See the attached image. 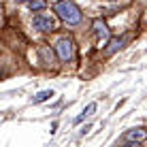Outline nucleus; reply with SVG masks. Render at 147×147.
<instances>
[{
    "mask_svg": "<svg viewBox=\"0 0 147 147\" xmlns=\"http://www.w3.org/2000/svg\"><path fill=\"white\" fill-rule=\"evenodd\" d=\"M51 96H53V90H43V92H38V94L32 98V102H34V105H38V102H45V100H49Z\"/></svg>",
    "mask_w": 147,
    "mask_h": 147,
    "instance_id": "nucleus-6",
    "label": "nucleus"
},
{
    "mask_svg": "<svg viewBox=\"0 0 147 147\" xmlns=\"http://www.w3.org/2000/svg\"><path fill=\"white\" fill-rule=\"evenodd\" d=\"M45 4V0H30V11H43Z\"/></svg>",
    "mask_w": 147,
    "mask_h": 147,
    "instance_id": "nucleus-9",
    "label": "nucleus"
},
{
    "mask_svg": "<svg viewBox=\"0 0 147 147\" xmlns=\"http://www.w3.org/2000/svg\"><path fill=\"white\" fill-rule=\"evenodd\" d=\"M143 139H145L143 130H130V132L126 134V141H128V143H130V141H143Z\"/></svg>",
    "mask_w": 147,
    "mask_h": 147,
    "instance_id": "nucleus-7",
    "label": "nucleus"
},
{
    "mask_svg": "<svg viewBox=\"0 0 147 147\" xmlns=\"http://www.w3.org/2000/svg\"><path fill=\"white\" fill-rule=\"evenodd\" d=\"M34 28L40 30V32L55 30V19L53 17H45V15H38V17H34Z\"/></svg>",
    "mask_w": 147,
    "mask_h": 147,
    "instance_id": "nucleus-3",
    "label": "nucleus"
},
{
    "mask_svg": "<svg viewBox=\"0 0 147 147\" xmlns=\"http://www.w3.org/2000/svg\"><path fill=\"white\" fill-rule=\"evenodd\" d=\"M124 43H126V38H113V40L109 43V47H107V53H109V55H113L115 51H117V49L124 47Z\"/></svg>",
    "mask_w": 147,
    "mask_h": 147,
    "instance_id": "nucleus-5",
    "label": "nucleus"
},
{
    "mask_svg": "<svg viewBox=\"0 0 147 147\" xmlns=\"http://www.w3.org/2000/svg\"><path fill=\"white\" fill-rule=\"evenodd\" d=\"M55 49H58L60 60H64V62H68V60L73 58V40L70 38H60L58 45H55Z\"/></svg>",
    "mask_w": 147,
    "mask_h": 147,
    "instance_id": "nucleus-2",
    "label": "nucleus"
},
{
    "mask_svg": "<svg viewBox=\"0 0 147 147\" xmlns=\"http://www.w3.org/2000/svg\"><path fill=\"white\" fill-rule=\"evenodd\" d=\"M94 111H96V102H90V105H88V107H85V109H83V113H81V115H79V117H77V119H75V124H79V121H81V119H85V117H88V115H92V113H94Z\"/></svg>",
    "mask_w": 147,
    "mask_h": 147,
    "instance_id": "nucleus-8",
    "label": "nucleus"
},
{
    "mask_svg": "<svg viewBox=\"0 0 147 147\" xmlns=\"http://www.w3.org/2000/svg\"><path fill=\"white\" fill-rule=\"evenodd\" d=\"M53 11L58 13L66 24H70V26H75V24L81 22V11L77 9V4L68 2V0H62V2H58V4L53 7Z\"/></svg>",
    "mask_w": 147,
    "mask_h": 147,
    "instance_id": "nucleus-1",
    "label": "nucleus"
},
{
    "mask_svg": "<svg viewBox=\"0 0 147 147\" xmlns=\"http://www.w3.org/2000/svg\"><path fill=\"white\" fill-rule=\"evenodd\" d=\"M17 2H26V0H17Z\"/></svg>",
    "mask_w": 147,
    "mask_h": 147,
    "instance_id": "nucleus-10",
    "label": "nucleus"
},
{
    "mask_svg": "<svg viewBox=\"0 0 147 147\" xmlns=\"http://www.w3.org/2000/svg\"><path fill=\"white\" fill-rule=\"evenodd\" d=\"M111 2H115V0H111Z\"/></svg>",
    "mask_w": 147,
    "mask_h": 147,
    "instance_id": "nucleus-11",
    "label": "nucleus"
},
{
    "mask_svg": "<svg viewBox=\"0 0 147 147\" xmlns=\"http://www.w3.org/2000/svg\"><path fill=\"white\" fill-rule=\"evenodd\" d=\"M94 30H96V34H98V38L102 40V43L109 38V28H107V24H105V22L96 19V22H94Z\"/></svg>",
    "mask_w": 147,
    "mask_h": 147,
    "instance_id": "nucleus-4",
    "label": "nucleus"
}]
</instances>
